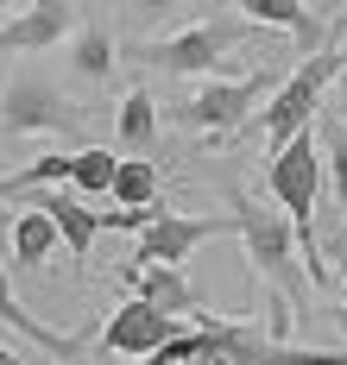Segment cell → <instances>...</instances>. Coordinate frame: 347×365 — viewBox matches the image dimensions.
<instances>
[{
    "label": "cell",
    "instance_id": "6da1fadb",
    "mask_svg": "<svg viewBox=\"0 0 347 365\" xmlns=\"http://www.w3.org/2000/svg\"><path fill=\"white\" fill-rule=\"evenodd\" d=\"M233 233H240V246L253 258V271L266 277L278 302L291 309V315H303L309 302V271H303V246H297V227L284 220L278 202H253L246 189H233Z\"/></svg>",
    "mask_w": 347,
    "mask_h": 365
},
{
    "label": "cell",
    "instance_id": "7a4b0ae2",
    "mask_svg": "<svg viewBox=\"0 0 347 365\" xmlns=\"http://www.w3.org/2000/svg\"><path fill=\"white\" fill-rule=\"evenodd\" d=\"M341 63H347V32H322V44L309 51L297 70L284 76L278 88L266 95V108H259V133H266V151H278L284 139H297L316 113L328 108V88L341 82Z\"/></svg>",
    "mask_w": 347,
    "mask_h": 365
},
{
    "label": "cell",
    "instance_id": "3957f363",
    "mask_svg": "<svg viewBox=\"0 0 347 365\" xmlns=\"http://www.w3.org/2000/svg\"><path fill=\"white\" fill-rule=\"evenodd\" d=\"M253 38L259 32H253L246 19L208 13V19H196V26H183V32L139 44V57H146L152 70H164V76H215V63H221L228 51H240V44H253Z\"/></svg>",
    "mask_w": 347,
    "mask_h": 365
},
{
    "label": "cell",
    "instance_id": "277c9868",
    "mask_svg": "<svg viewBox=\"0 0 347 365\" xmlns=\"http://www.w3.org/2000/svg\"><path fill=\"white\" fill-rule=\"evenodd\" d=\"M266 95H271V70L266 63L246 70V76H202L190 88V101L177 108V120L196 126V133H208V139H221V133H233L253 108H266Z\"/></svg>",
    "mask_w": 347,
    "mask_h": 365
},
{
    "label": "cell",
    "instance_id": "5b68a950",
    "mask_svg": "<svg viewBox=\"0 0 347 365\" xmlns=\"http://www.w3.org/2000/svg\"><path fill=\"white\" fill-rule=\"evenodd\" d=\"M0 133H13V139H76V113H70L57 82L13 76L0 88Z\"/></svg>",
    "mask_w": 347,
    "mask_h": 365
},
{
    "label": "cell",
    "instance_id": "8992f818",
    "mask_svg": "<svg viewBox=\"0 0 347 365\" xmlns=\"http://www.w3.org/2000/svg\"><path fill=\"white\" fill-rule=\"evenodd\" d=\"M183 328H190V322H177V315H164V309H152V302L126 296L114 315L101 322L95 346H101V353H120V359H146V353H158L164 340H177Z\"/></svg>",
    "mask_w": 347,
    "mask_h": 365
},
{
    "label": "cell",
    "instance_id": "52a82bcc",
    "mask_svg": "<svg viewBox=\"0 0 347 365\" xmlns=\"http://www.w3.org/2000/svg\"><path fill=\"white\" fill-rule=\"evenodd\" d=\"M221 233H233V220L221 215H158L146 233H139V252H133V264H190L196 246H208V240H221Z\"/></svg>",
    "mask_w": 347,
    "mask_h": 365
},
{
    "label": "cell",
    "instance_id": "ba28073f",
    "mask_svg": "<svg viewBox=\"0 0 347 365\" xmlns=\"http://www.w3.org/2000/svg\"><path fill=\"white\" fill-rule=\"evenodd\" d=\"M76 0H26L6 26H0V51H57L76 32Z\"/></svg>",
    "mask_w": 347,
    "mask_h": 365
},
{
    "label": "cell",
    "instance_id": "9c48e42d",
    "mask_svg": "<svg viewBox=\"0 0 347 365\" xmlns=\"http://www.w3.org/2000/svg\"><path fill=\"white\" fill-rule=\"evenodd\" d=\"M120 277L139 290V302H152V309L177 315V322H190V315H202V309H208V302H202V290L183 277V264H126Z\"/></svg>",
    "mask_w": 347,
    "mask_h": 365
},
{
    "label": "cell",
    "instance_id": "30bf717a",
    "mask_svg": "<svg viewBox=\"0 0 347 365\" xmlns=\"http://www.w3.org/2000/svg\"><path fill=\"white\" fill-rule=\"evenodd\" d=\"M44 215H51V227H57V240H64V252L76 258H89V246H95V233H101V215L82 202V195H64V189H44V195H32Z\"/></svg>",
    "mask_w": 347,
    "mask_h": 365
},
{
    "label": "cell",
    "instance_id": "8fae6325",
    "mask_svg": "<svg viewBox=\"0 0 347 365\" xmlns=\"http://www.w3.org/2000/svg\"><path fill=\"white\" fill-rule=\"evenodd\" d=\"M0 322H6V328H19L26 340H32V346H44V353H57V359H76L82 346L95 340L89 328H82V334H57V328H44L39 315H32V309H26L19 296H13V284H6V258H0Z\"/></svg>",
    "mask_w": 347,
    "mask_h": 365
},
{
    "label": "cell",
    "instance_id": "7c38bea8",
    "mask_svg": "<svg viewBox=\"0 0 347 365\" xmlns=\"http://www.w3.org/2000/svg\"><path fill=\"white\" fill-rule=\"evenodd\" d=\"M120 70V51L114 38H108V26H76L70 32V76H76L82 88H108Z\"/></svg>",
    "mask_w": 347,
    "mask_h": 365
},
{
    "label": "cell",
    "instance_id": "4fadbf2b",
    "mask_svg": "<svg viewBox=\"0 0 347 365\" xmlns=\"http://www.w3.org/2000/svg\"><path fill=\"white\" fill-rule=\"evenodd\" d=\"M6 264H13V271H39L44 258L57 252V227H51V215H44L39 202H26V208H19V215H13V233H6Z\"/></svg>",
    "mask_w": 347,
    "mask_h": 365
},
{
    "label": "cell",
    "instance_id": "5bb4252c",
    "mask_svg": "<svg viewBox=\"0 0 347 365\" xmlns=\"http://www.w3.org/2000/svg\"><path fill=\"white\" fill-rule=\"evenodd\" d=\"M221 6H240L253 26H278V32H291L303 44V57L322 44V26L309 19V0H221Z\"/></svg>",
    "mask_w": 347,
    "mask_h": 365
},
{
    "label": "cell",
    "instance_id": "9a60e30c",
    "mask_svg": "<svg viewBox=\"0 0 347 365\" xmlns=\"http://www.w3.org/2000/svg\"><path fill=\"white\" fill-rule=\"evenodd\" d=\"M114 133H120V145L133 151V158H146V151L158 145V101H152V88H126V101H120V113H114Z\"/></svg>",
    "mask_w": 347,
    "mask_h": 365
},
{
    "label": "cell",
    "instance_id": "2e32d148",
    "mask_svg": "<svg viewBox=\"0 0 347 365\" xmlns=\"http://www.w3.org/2000/svg\"><path fill=\"white\" fill-rule=\"evenodd\" d=\"M316 145H322V170L335 182V208L347 220V113H322V126H316Z\"/></svg>",
    "mask_w": 347,
    "mask_h": 365
},
{
    "label": "cell",
    "instance_id": "e0dca14e",
    "mask_svg": "<svg viewBox=\"0 0 347 365\" xmlns=\"http://www.w3.org/2000/svg\"><path fill=\"white\" fill-rule=\"evenodd\" d=\"M114 170L120 158H108V145H76V158H70V182H76L82 202H101L114 189Z\"/></svg>",
    "mask_w": 347,
    "mask_h": 365
},
{
    "label": "cell",
    "instance_id": "ac0fdd59",
    "mask_svg": "<svg viewBox=\"0 0 347 365\" xmlns=\"http://www.w3.org/2000/svg\"><path fill=\"white\" fill-rule=\"evenodd\" d=\"M108 195H114L120 208H146V202H158V195H164V189H158V164L152 158H120Z\"/></svg>",
    "mask_w": 347,
    "mask_h": 365
},
{
    "label": "cell",
    "instance_id": "d6986e66",
    "mask_svg": "<svg viewBox=\"0 0 347 365\" xmlns=\"http://www.w3.org/2000/svg\"><path fill=\"white\" fill-rule=\"evenodd\" d=\"M316 252H322V264H328V277H341V284H347V220H322Z\"/></svg>",
    "mask_w": 347,
    "mask_h": 365
},
{
    "label": "cell",
    "instance_id": "ffe728a7",
    "mask_svg": "<svg viewBox=\"0 0 347 365\" xmlns=\"http://www.w3.org/2000/svg\"><path fill=\"white\" fill-rule=\"evenodd\" d=\"M177 6H183V0H126V13H133L139 26H152V19H171Z\"/></svg>",
    "mask_w": 347,
    "mask_h": 365
},
{
    "label": "cell",
    "instance_id": "44dd1931",
    "mask_svg": "<svg viewBox=\"0 0 347 365\" xmlns=\"http://www.w3.org/2000/svg\"><path fill=\"white\" fill-rule=\"evenodd\" d=\"M335 108H347V63H341V82H335Z\"/></svg>",
    "mask_w": 347,
    "mask_h": 365
},
{
    "label": "cell",
    "instance_id": "7402d4cb",
    "mask_svg": "<svg viewBox=\"0 0 347 365\" xmlns=\"http://www.w3.org/2000/svg\"><path fill=\"white\" fill-rule=\"evenodd\" d=\"M19 6H26V0H0V26H6V19H13Z\"/></svg>",
    "mask_w": 347,
    "mask_h": 365
},
{
    "label": "cell",
    "instance_id": "603a6c76",
    "mask_svg": "<svg viewBox=\"0 0 347 365\" xmlns=\"http://www.w3.org/2000/svg\"><path fill=\"white\" fill-rule=\"evenodd\" d=\"M0 365H26V359H19V353H13V346H6V340H0Z\"/></svg>",
    "mask_w": 347,
    "mask_h": 365
},
{
    "label": "cell",
    "instance_id": "cb8c5ba5",
    "mask_svg": "<svg viewBox=\"0 0 347 365\" xmlns=\"http://www.w3.org/2000/svg\"><path fill=\"white\" fill-rule=\"evenodd\" d=\"M328 315H335V328L347 334V302H335V309H328Z\"/></svg>",
    "mask_w": 347,
    "mask_h": 365
},
{
    "label": "cell",
    "instance_id": "d4e9b609",
    "mask_svg": "<svg viewBox=\"0 0 347 365\" xmlns=\"http://www.w3.org/2000/svg\"><path fill=\"white\" fill-rule=\"evenodd\" d=\"M6 233H13V220H6V208H0V252H6Z\"/></svg>",
    "mask_w": 347,
    "mask_h": 365
},
{
    "label": "cell",
    "instance_id": "484cf974",
    "mask_svg": "<svg viewBox=\"0 0 347 365\" xmlns=\"http://www.w3.org/2000/svg\"><path fill=\"white\" fill-rule=\"evenodd\" d=\"M133 365H164V359H158V353H146V359H133Z\"/></svg>",
    "mask_w": 347,
    "mask_h": 365
}]
</instances>
